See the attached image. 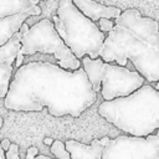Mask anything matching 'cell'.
I'll return each mask as SVG.
<instances>
[{
	"instance_id": "7a4b0ae2",
	"label": "cell",
	"mask_w": 159,
	"mask_h": 159,
	"mask_svg": "<svg viewBox=\"0 0 159 159\" xmlns=\"http://www.w3.org/2000/svg\"><path fill=\"white\" fill-rule=\"evenodd\" d=\"M99 57L103 62L125 66L128 60L149 82L159 81V24L137 9L124 10L106 36Z\"/></svg>"
},
{
	"instance_id": "52a82bcc",
	"label": "cell",
	"mask_w": 159,
	"mask_h": 159,
	"mask_svg": "<svg viewBox=\"0 0 159 159\" xmlns=\"http://www.w3.org/2000/svg\"><path fill=\"white\" fill-rule=\"evenodd\" d=\"M101 159H159V149L145 138L119 135L103 147Z\"/></svg>"
},
{
	"instance_id": "44dd1931",
	"label": "cell",
	"mask_w": 159,
	"mask_h": 159,
	"mask_svg": "<svg viewBox=\"0 0 159 159\" xmlns=\"http://www.w3.org/2000/svg\"><path fill=\"white\" fill-rule=\"evenodd\" d=\"M108 142H109V138H108V137H103L102 139H99V143H101L103 147H104V145H106Z\"/></svg>"
},
{
	"instance_id": "e0dca14e",
	"label": "cell",
	"mask_w": 159,
	"mask_h": 159,
	"mask_svg": "<svg viewBox=\"0 0 159 159\" xmlns=\"http://www.w3.org/2000/svg\"><path fill=\"white\" fill-rule=\"evenodd\" d=\"M5 159H20V157H19V147H17V144H10V148L6 150Z\"/></svg>"
},
{
	"instance_id": "d4e9b609",
	"label": "cell",
	"mask_w": 159,
	"mask_h": 159,
	"mask_svg": "<svg viewBox=\"0 0 159 159\" xmlns=\"http://www.w3.org/2000/svg\"><path fill=\"white\" fill-rule=\"evenodd\" d=\"M153 88H155L157 91H159V81H157V84H154V87Z\"/></svg>"
},
{
	"instance_id": "5bb4252c",
	"label": "cell",
	"mask_w": 159,
	"mask_h": 159,
	"mask_svg": "<svg viewBox=\"0 0 159 159\" xmlns=\"http://www.w3.org/2000/svg\"><path fill=\"white\" fill-rule=\"evenodd\" d=\"M50 150L57 159H71L68 152L65 148V143L61 140H53V143L50 145Z\"/></svg>"
},
{
	"instance_id": "277c9868",
	"label": "cell",
	"mask_w": 159,
	"mask_h": 159,
	"mask_svg": "<svg viewBox=\"0 0 159 159\" xmlns=\"http://www.w3.org/2000/svg\"><path fill=\"white\" fill-rule=\"evenodd\" d=\"M52 21L56 32L77 60L84 55L91 60L99 57L106 35L73 5L72 0H60L57 15H53Z\"/></svg>"
},
{
	"instance_id": "8992f818",
	"label": "cell",
	"mask_w": 159,
	"mask_h": 159,
	"mask_svg": "<svg viewBox=\"0 0 159 159\" xmlns=\"http://www.w3.org/2000/svg\"><path fill=\"white\" fill-rule=\"evenodd\" d=\"M144 77L127 66L103 62L99 71L101 94L104 101L125 97L144 84Z\"/></svg>"
},
{
	"instance_id": "9c48e42d",
	"label": "cell",
	"mask_w": 159,
	"mask_h": 159,
	"mask_svg": "<svg viewBox=\"0 0 159 159\" xmlns=\"http://www.w3.org/2000/svg\"><path fill=\"white\" fill-rule=\"evenodd\" d=\"M37 15H41V7L36 5L30 11L15 14V15L0 19V46L5 45L12 37V35L19 31L20 26L25 22V20L29 16H37Z\"/></svg>"
},
{
	"instance_id": "484cf974",
	"label": "cell",
	"mask_w": 159,
	"mask_h": 159,
	"mask_svg": "<svg viewBox=\"0 0 159 159\" xmlns=\"http://www.w3.org/2000/svg\"><path fill=\"white\" fill-rule=\"evenodd\" d=\"M2 127V117H0V128Z\"/></svg>"
},
{
	"instance_id": "4316f807",
	"label": "cell",
	"mask_w": 159,
	"mask_h": 159,
	"mask_svg": "<svg viewBox=\"0 0 159 159\" xmlns=\"http://www.w3.org/2000/svg\"><path fill=\"white\" fill-rule=\"evenodd\" d=\"M43 1H46V0H43Z\"/></svg>"
},
{
	"instance_id": "7402d4cb",
	"label": "cell",
	"mask_w": 159,
	"mask_h": 159,
	"mask_svg": "<svg viewBox=\"0 0 159 159\" xmlns=\"http://www.w3.org/2000/svg\"><path fill=\"white\" fill-rule=\"evenodd\" d=\"M43 143H45L46 145H51V144L53 143V139H52V138H48V137H47V138H45V139H43Z\"/></svg>"
},
{
	"instance_id": "ac0fdd59",
	"label": "cell",
	"mask_w": 159,
	"mask_h": 159,
	"mask_svg": "<svg viewBox=\"0 0 159 159\" xmlns=\"http://www.w3.org/2000/svg\"><path fill=\"white\" fill-rule=\"evenodd\" d=\"M157 134H149L145 137V140L149 142L150 144H153L154 147H157L159 149V129H157Z\"/></svg>"
},
{
	"instance_id": "2e32d148",
	"label": "cell",
	"mask_w": 159,
	"mask_h": 159,
	"mask_svg": "<svg viewBox=\"0 0 159 159\" xmlns=\"http://www.w3.org/2000/svg\"><path fill=\"white\" fill-rule=\"evenodd\" d=\"M37 154H39V149L36 147H30L26 152V158L25 159H51L46 155H42V154L37 155Z\"/></svg>"
},
{
	"instance_id": "5b68a950",
	"label": "cell",
	"mask_w": 159,
	"mask_h": 159,
	"mask_svg": "<svg viewBox=\"0 0 159 159\" xmlns=\"http://www.w3.org/2000/svg\"><path fill=\"white\" fill-rule=\"evenodd\" d=\"M21 55H34L36 52L51 53L57 60L61 68L67 71H76L81 67L71 50L65 45L62 39L56 32L53 24L48 19L40 20L21 36Z\"/></svg>"
},
{
	"instance_id": "603a6c76",
	"label": "cell",
	"mask_w": 159,
	"mask_h": 159,
	"mask_svg": "<svg viewBox=\"0 0 159 159\" xmlns=\"http://www.w3.org/2000/svg\"><path fill=\"white\" fill-rule=\"evenodd\" d=\"M0 159H5V152L2 150L1 144H0Z\"/></svg>"
},
{
	"instance_id": "8fae6325",
	"label": "cell",
	"mask_w": 159,
	"mask_h": 159,
	"mask_svg": "<svg viewBox=\"0 0 159 159\" xmlns=\"http://www.w3.org/2000/svg\"><path fill=\"white\" fill-rule=\"evenodd\" d=\"M21 34L17 31L12 35V37L2 46H0V63H10L12 65L17 52L21 47Z\"/></svg>"
},
{
	"instance_id": "3957f363",
	"label": "cell",
	"mask_w": 159,
	"mask_h": 159,
	"mask_svg": "<svg viewBox=\"0 0 159 159\" xmlns=\"http://www.w3.org/2000/svg\"><path fill=\"white\" fill-rule=\"evenodd\" d=\"M98 113L132 137L145 138L159 129V91L143 84L129 96L103 101Z\"/></svg>"
},
{
	"instance_id": "4fadbf2b",
	"label": "cell",
	"mask_w": 159,
	"mask_h": 159,
	"mask_svg": "<svg viewBox=\"0 0 159 159\" xmlns=\"http://www.w3.org/2000/svg\"><path fill=\"white\" fill-rule=\"evenodd\" d=\"M14 67L10 63H0V98H5L11 82Z\"/></svg>"
},
{
	"instance_id": "6da1fadb",
	"label": "cell",
	"mask_w": 159,
	"mask_h": 159,
	"mask_svg": "<svg viewBox=\"0 0 159 159\" xmlns=\"http://www.w3.org/2000/svg\"><path fill=\"white\" fill-rule=\"evenodd\" d=\"M97 101V93L82 67L67 71L50 62H29L15 72L5 96L10 111L40 112L53 117H78Z\"/></svg>"
},
{
	"instance_id": "30bf717a",
	"label": "cell",
	"mask_w": 159,
	"mask_h": 159,
	"mask_svg": "<svg viewBox=\"0 0 159 159\" xmlns=\"http://www.w3.org/2000/svg\"><path fill=\"white\" fill-rule=\"evenodd\" d=\"M65 148L68 152L71 159H101L103 152V145L97 138H94L89 145L68 139L65 143Z\"/></svg>"
},
{
	"instance_id": "cb8c5ba5",
	"label": "cell",
	"mask_w": 159,
	"mask_h": 159,
	"mask_svg": "<svg viewBox=\"0 0 159 159\" xmlns=\"http://www.w3.org/2000/svg\"><path fill=\"white\" fill-rule=\"evenodd\" d=\"M26 1H29V2L32 4V5H37V4L40 2V0H26Z\"/></svg>"
},
{
	"instance_id": "7c38bea8",
	"label": "cell",
	"mask_w": 159,
	"mask_h": 159,
	"mask_svg": "<svg viewBox=\"0 0 159 159\" xmlns=\"http://www.w3.org/2000/svg\"><path fill=\"white\" fill-rule=\"evenodd\" d=\"M35 6L26 0H0V19L30 11Z\"/></svg>"
},
{
	"instance_id": "d6986e66",
	"label": "cell",
	"mask_w": 159,
	"mask_h": 159,
	"mask_svg": "<svg viewBox=\"0 0 159 159\" xmlns=\"http://www.w3.org/2000/svg\"><path fill=\"white\" fill-rule=\"evenodd\" d=\"M22 61H24V55H21L20 52H17L16 55V58H15V67L19 68L22 66Z\"/></svg>"
},
{
	"instance_id": "ba28073f",
	"label": "cell",
	"mask_w": 159,
	"mask_h": 159,
	"mask_svg": "<svg viewBox=\"0 0 159 159\" xmlns=\"http://www.w3.org/2000/svg\"><path fill=\"white\" fill-rule=\"evenodd\" d=\"M73 5L91 21H98L99 19H117L122 11L116 6H106L93 0H72Z\"/></svg>"
},
{
	"instance_id": "9a60e30c",
	"label": "cell",
	"mask_w": 159,
	"mask_h": 159,
	"mask_svg": "<svg viewBox=\"0 0 159 159\" xmlns=\"http://www.w3.org/2000/svg\"><path fill=\"white\" fill-rule=\"evenodd\" d=\"M97 27L99 29L101 32H109L112 31L113 26H114V22L111 20V19H99L98 20V24H96Z\"/></svg>"
},
{
	"instance_id": "ffe728a7",
	"label": "cell",
	"mask_w": 159,
	"mask_h": 159,
	"mask_svg": "<svg viewBox=\"0 0 159 159\" xmlns=\"http://www.w3.org/2000/svg\"><path fill=\"white\" fill-rule=\"evenodd\" d=\"M0 144H1L2 150H4V152H6V150L10 148V144H11V143H10V140H9V139H6V138H5V139L0 140Z\"/></svg>"
}]
</instances>
